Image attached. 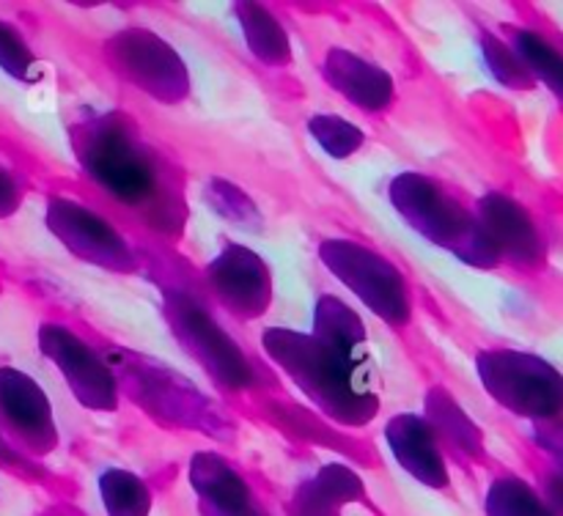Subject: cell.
<instances>
[{
	"label": "cell",
	"mask_w": 563,
	"mask_h": 516,
	"mask_svg": "<svg viewBox=\"0 0 563 516\" xmlns=\"http://www.w3.org/2000/svg\"><path fill=\"white\" fill-rule=\"evenodd\" d=\"M487 516H550L544 505L533 497L531 489L517 478H504L489 486Z\"/></svg>",
	"instance_id": "obj_24"
},
{
	"label": "cell",
	"mask_w": 563,
	"mask_h": 516,
	"mask_svg": "<svg viewBox=\"0 0 563 516\" xmlns=\"http://www.w3.org/2000/svg\"><path fill=\"white\" fill-rule=\"evenodd\" d=\"M0 470L9 472V475H20V478H31V475H38V464L36 461H31L27 456H22L20 450L14 448V445L9 442V439L0 434Z\"/></svg>",
	"instance_id": "obj_26"
},
{
	"label": "cell",
	"mask_w": 563,
	"mask_h": 516,
	"mask_svg": "<svg viewBox=\"0 0 563 516\" xmlns=\"http://www.w3.org/2000/svg\"><path fill=\"white\" fill-rule=\"evenodd\" d=\"M423 417H427L429 426L434 428L443 450L465 456V459L482 456V431H478L476 423L465 415V410H462L443 388L429 390Z\"/></svg>",
	"instance_id": "obj_19"
},
{
	"label": "cell",
	"mask_w": 563,
	"mask_h": 516,
	"mask_svg": "<svg viewBox=\"0 0 563 516\" xmlns=\"http://www.w3.org/2000/svg\"><path fill=\"white\" fill-rule=\"evenodd\" d=\"M77 165L115 206L176 236L185 228L187 203L174 165L137 132L121 110H99L69 124Z\"/></svg>",
	"instance_id": "obj_1"
},
{
	"label": "cell",
	"mask_w": 563,
	"mask_h": 516,
	"mask_svg": "<svg viewBox=\"0 0 563 516\" xmlns=\"http://www.w3.org/2000/svg\"><path fill=\"white\" fill-rule=\"evenodd\" d=\"M108 357L119 373L121 395L135 401L154 420L168 423L174 428L220 434L225 420L218 406L179 371L135 351Z\"/></svg>",
	"instance_id": "obj_6"
},
{
	"label": "cell",
	"mask_w": 563,
	"mask_h": 516,
	"mask_svg": "<svg viewBox=\"0 0 563 516\" xmlns=\"http://www.w3.org/2000/svg\"><path fill=\"white\" fill-rule=\"evenodd\" d=\"M190 486L203 516H267L247 478L218 450L192 453Z\"/></svg>",
	"instance_id": "obj_13"
},
{
	"label": "cell",
	"mask_w": 563,
	"mask_h": 516,
	"mask_svg": "<svg viewBox=\"0 0 563 516\" xmlns=\"http://www.w3.org/2000/svg\"><path fill=\"white\" fill-rule=\"evenodd\" d=\"M476 371L487 393L515 412H542V393H548V368L526 351L493 349L476 357Z\"/></svg>",
	"instance_id": "obj_14"
},
{
	"label": "cell",
	"mask_w": 563,
	"mask_h": 516,
	"mask_svg": "<svg viewBox=\"0 0 563 516\" xmlns=\"http://www.w3.org/2000/svg\"><path fill=\"white\" fill-rule=\"evenodd\" d=\"M0 434L36 464L60 445V428L47 390L9 362L0 366Z\"/></svg>",
	"instance_id": "obj_10"
},
{
	"label": "cell",
	"mask_w": 563,
	"mask_h": 516,
	"mask_svg": "<svg viewBox=\"0 0 563 516\" xmlns=\"http://www.w3.org/2000/svg\"><path fill=\"white\" fill-rule=\"evenodd\" d=\"M366 500L357 472L341 461H330L297 486L289 516H341L344 505Z\"/></svg>",
	"instance_id": "obj_16"
},
{
	"label": "cell",
	"mask_w": 563,
	"mask_h": 516,
	"mask_svg": "<svg viewBox=\"0 0 563 516\" xmlns=\"http://www.w3.org/2000/svg\"><path fill=\"white\" fill-rule=\"evenodd\" d=\"M203 283L214 305L236 322H256L273 307V269L262 253L240 242H223L212 261L203 267Z\"/></svg>",
	"instance_id": "obj_11"
},
{
	"label": "cell",
	"mask_w": 563,
	"mask_h": 516,
	"mask_svg": "<svg viewBox=\"0 0 563 516\" xmlns=\"http://www.w3.org/2000/svg\"><path fill=\"white\" fill-rule=\"evenodd\" d=\"M317 338L333 346L344 357H350L357 366H374L372 362V340H368L366 324L361 313L352 305H346L341 296L322 294L313 307V329Z\"/></svg>",
	"instance_id": "obj_17"
},
{
	"label": "cell",
	"mask_w": 563,
	"mask_h": 516,
	"mask_svg": "<svg viewBox=\"0 0 563 516\" xmlns=\"http://www.w3.org/2000/svg\"><path fill=\"white\" fill-rule=\"evenodd\" d=\"M203 198L229 225H236L240 231H251V234L262 231V212L253 203V198L242 187H236L234 181L209 179Z\"/></svg>",
	"instance_id": "obj_22"
},
{
	"label": "cell",
	"mask_w": 563,
	"mask_h": 516,
	"mask_svg": "<svg viewBox=\"0 0 563 516\" xmlns=\"http://www.w3.org/2000/svg\"><path fill=\"white\" fill-rule=\"evenodd\" d=\"M0 71L22 86L44 80V64L14 22L0 16Z\"/></svg>",
	"instance_id": "obj_21"
},
{
	"label": "cell",
	"mask_w": 563,
	"mask_h": 516,
	"mask_svg": "<svg viewBox=\"0 0 563 516\" xmlns=\"http://www.w3.org/2000/svg\"><path fill=\"white\" fill-rule=\"evenodd\" d=\"M110 71L154 102L179 104L190 97V69L168 38L143 25L121 27L104 42Z\"/></svg>",
	"instance_id": "obj_9"
},
{
	"label": "cell",
	"mask_w": 563,
	"mask_h": 516,
	"mask_svg": "<svg viewBox=\"0 0 563 516\" xmlns=\"http://www.w3.org/2000/svg\"><path fill=\"white\" fill-rule=\"evenodd\" d=\"M385 442L396 464L429 489L451 486L445 450L429 420L418 412H399L385 423Z\"/></svg>",
	"instance_id": "obj_15"
},
{
	"label": "cell",
	"mask_w": 563,
	"mask_h": 516,
	"mask_svg": "<svg viewBox=\"0 0 563 516\" xmlns=\"http://www.w3.org/2000/svg\"><path fill=\"white\" fill-rule=\"evenodd\" d=\"M99 500L108 516H148L152 514V489L141 475L121 467H108L97 478Z\"/></svg>",
	"instance_id": "obj_20"
},
{
	"label": "cell",
	"mask_w": 563,
	"mask_h": 516,
	"mask_svg": "<svg viewBox=\"0 0 563 516\" xmlns=\"http://www.w3.org/2000/svg\"><path fill=\"white\" fill-rule=\"evenodd\" d=\"M267 360L286 373L311 401L319 415L335 426L363 428L379 415V390L374 366H357L308 329L269 327L262 335Z\"/></svg>",
	"instance_id": "obj_2"
},
{
	"label": "cell",
	"mask_w": 563,
	"mask_h": 516,
	"mask_svg": "<svg viewBox=\"0 0 563 516\" xmlns=\"http://www.w3.org/2000/svg\"><path fill=\"white\" fill-rule=\"evenodd\" d=\"M308 132L319 143V148L328 152L333 159H346L366 146V132L355 121L335 113L311 115L308 119Z\"/></svg>",
	"instance_id": "obj_23"
},
{
	"label": "cell",
	"mask_w": 563,
	"mask_h": 516,
	"mask_svg": "<svg viewBox=\"0 0 563 516\" xmlns=\"http://www.w3.org/2000/svg\"><path fill=\"white\" fill-rule=\"evenodd\" d=\"M322 80L341 99L366 115H385L396 104V80L390 71L346 47H330L322 55Z\"/></svg>",
	"instance_id": "obj_12"
},
{
	"label": "cell",
	"mask_w": 563,
	"mask_h": 516,
	"mask_svg": "<svg viewBox=\"0 0 563 516\" xmlns=\"http://www.w3.org/2000/svg\"><path fill=\"white\" fill-rule=\"evenodd\" d=\"M234 16L247 49L258 64L269 69H284L291 64V38L273 9L258 3H236Z\"/></svg>",
	"instance_id": "obj_18"
},
{
	"label": "cell",
	"mask_w": 563,
	"mask_h": 516,
	"mask_svg": "<svg viewBox=\"0 0 563 516\" xmlns=\"http://www.w3.org/2000/svg\"><path fill=\"white\" fill-rule=\"evenodd\" d=\"M27 179L22 173H16L11 165H5L0 159V220H9L11 214H16L22 209L27 198Z\"/></svg>",
	"instance_id": "obj_25"
},
{
	"label": "cell",
	"mask_w": 563,
	"mask_h": 516,
	"mask_svg": "<svg viewBox=\"0 0 563 516\" xmlns=\"http://www.w3.org/2000/svg\"><path fill=\"white\" fill-rule=\"evenodd\" d=\"M36 344L44 360L64 379L71 399L88 412H115L121 406V382L108 351L60 318L38 324Z\"/></svg>",
	"instance_id": "obj_8"
},
{
	"label": "cell",
	"mask_w": 563,
	"mask_h": 516,
	"mask_svg": "<svg viewBox=\"0 0 563 516\" xmlns=\"http://www.w3.org/2000/svg\"><path fill=\"white\" fill-rule=\"evenodd\" d=\"M44 225L77 261L113 274H132L141 267L135 245L99 206L82 198L53 192L44 201Z\"/></svg>",
	"instance_id": "obj_7"
},
{
	"label": "cell",
	"mask_w": 563,
	"mask_h": 516,
	"mask_svg": "<svg viewBox=\"0 0 563 516\" xmlns=\"http://www.w3.org/2000/svg\"><path fill=\"white\" fill-rule=\"evenodd\" d=\"M163 318L187 357L223 393H251L267 388L256 357L220 324L212 307L185 285H163Z\"/></svg>",
	"instance_id": "obj_4"
},
{
	"label": "cell",
	"mask_w": 563,
	"mask_h": 516,
	"mask_svg": "<svg viewBox=\"0 0 563 516\" xmlns=\"http://www.w3.org/2000/svg\"><path fill=\"white\" fill-rule=\"evenodd\" d=\"M317 256L330 278L339 280L372 316L394 329L412 322V289L405 272L390 258L346 236H328L317 245Z\"/></svg>",
	"instance_id": "obj_5"
},
{
	"label": "cell",
	"mask_w": 563,
	"mask_h": 516,
	"mask_svg": "<svg viewBox=\"0 0 563 516\" xmlns=\"http://www.w3.org/2000/svg\"><path fill=\"white\" fill-rule=\"evenodd\" d=\"M388 203L421 239L454 253L471 267L489 269L504 258L476 214L434 176L401 170L388 181Z\"/></svg>",
	"instance_id": "obj_3"
}]
</instances>
